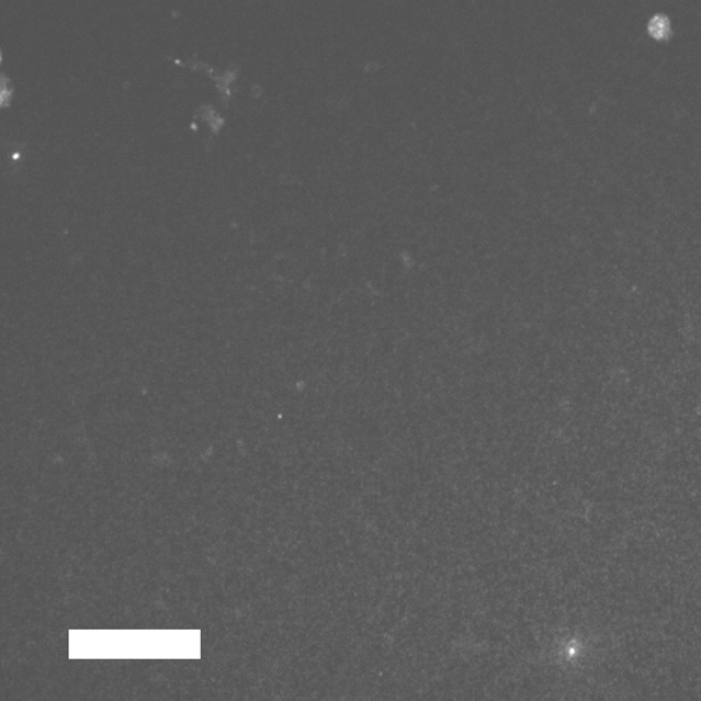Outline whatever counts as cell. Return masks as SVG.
<instances>
[{
  "label": "cell",
  "instance_id": "cell-1",
  "mask_svg": "<svg viewBox=\"0 0 701 701\" xmlns=\"http://www.w3.org/2000/svg\"><path fill=\"white\" fill-rule=\"evenodd\" d=\"M70 633L72 658H200V632Z\"/></svg>",
  "mask_w": 701,
  "mask_h": 701
}]
</instances>
